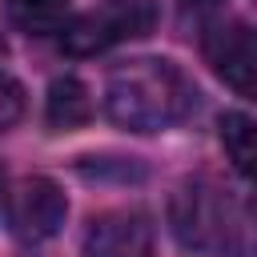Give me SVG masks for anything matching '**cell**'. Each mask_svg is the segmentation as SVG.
<instances>
[{"label":"cell","instance_id":"cell-1","mask_svg":"<svg viewBox=\"0 0 257 257\" xmlns=\"http://www.w3.org/2000/svg\"><path fill=\"white\" fill-rule=\"evenodd\" d=\"M193 84L169 60H124L104 80V116L128 133H161L193 112Z\"/></svg>","mask_w":257,"mask_h":257},{"label":"cell","instance_id":"cell-2","mask_svg":"<svg viewBox=\"0 0 257 257\" xmlns=\"http://www.w3.org/2000/svg\"><path fill=\"white\" fill-rule=\"evenodd\" d=\"M157 12L149 0H104L96 8H88L84 16H76L72 24H64V52L68 56H96L120 40L145 36L153 28Z\"/></svg>","mask_w":257,"mask_h":257},{"label":"cell","instance_id":"cell-3","mask_svg":"<svg viewBox=\"0 0 257 257\" xmlns=\"http://www.w3.org/2000/svg\"><path fill=\"white\" fill-rule=\"evenodd\" d=\"M64 217H68V201L52 177H24L8 193V221H12V233L20 241L36 245V241L56 237Z\"/></svg>","mask_w":257,"mask_h":257},{"label":"cell","instance_id":"cell-4","mask_svg":"<svg viewBox=\"0 0 257 257\" xmlns=\"http://www.w3.org/2000/svg\"><path fill=\"white\" fill-rule=\"evenodd\" d=\"M173 229L193 249H225L229 245V209L221 205L217 189L185 185L173 197Z\"/></svg>","mask_w":257,"mask_h":257},{"label":"cell","instance_id":"cell-5","mask_svg":"<svg viewBox=\"0 0 257 257\" xmlns=\"http://www.w3.org/2000/svg\"><path fill=\"white\" fill-rule=\"evenodd\" d=\"M205 56L213 72L241 96L257 100V32L245 24H217L205 32Z\"/></svg>","mask_w":257,"mask_h":257},{"label":"cell","instance_id":"cell-6","mask_svg":"<svg viewBox=\"0 0 257 257\" xmlns=\"http://www.w3.org/2000/svg\"><path fill=\"white\" fill-rule=\"evenodd\" d=\"M84 257H157L153 229L141 213H100L84 229Z\"/></svg>","mask_w":257,"mask_h":257},{"label":"cell","instance_id":"cell-7","mask_svg":"<svg viewBox=\"0 0 257 257\" xmlns=\"http://www.w3.org/2000/svg\"><path fill=\"white\" fill-rule=\"evenodd\" d=\"M44 116L52 128H80L92 116V96L88 84L76 76H56L48 84V100H44Z\"/></svg>","mask_w":257,"mask_h":257},{"label":"cell","instance_id":"cell-8","mask_svg":"<svg viewBox=\"0 0 257 257\" xmlns=\"http://www.w3.org/2000/svg\"><path fill=\"white\" fill-rule=\"evenodd\" d=\"M221 149L233 161L241 177L257 181V116L249 112H225L221 116Z\"/></svg>","mask_w":257,"mask_h":257},{"label":"cell","instance_id":"cell-9","mask_svg":"<svg viewBox=\"0 0 257 257\" xmlns=\"http://www.w3.org/2000/svg\"><path fill=\"white\" fill-rule=\"evenodd\" d=\"M4 12H8V20L20 32L48 36V32H60L64 28L68 0H4Z\"/></svg>","mask_w":257,"mask_h":257},{"label":"cell","instance_id":"cell-10","mask_svg":"<svg viewBox=\"0 0 257 257\" xmlns=\"http://www.w3.org/2000/svg\"><path fill=\"white\" fill-rule=\"evenodd\" d=\"M20 116H24V88L8 72H0V133L12 128Z\"/></svg>","mask_w":257,"mask_h":257},{"label":"cell","instance_id":"cell-11","mask_svg":"<svg viewBox=\"0 0 257 257\" xmlns=\"http://www.w3.org/2000/svg\"><path fill=\"white\" fill-rule=\"evenodd\" d=\"M185 8H193V12H209V8H217L221 0H181Z\"/></svg>","mask_w":257,"mask_h":257},{"label":"cell","instance_id":"cell-12","mask_svg":"<svg viewBox=\"0 0 257 257\" xmlns=\"http://www.w3.org/2000/svg\"><path fill=\"white\" fill-rule=\"evenodd\" d=\"M0 201H4V169H0Z\"/></svg>","mask_w":257,"mask_h":257}]
</instances>
